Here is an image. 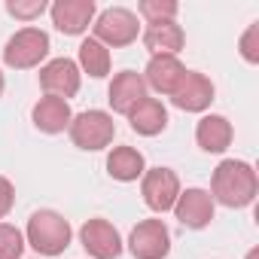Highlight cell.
I'll return each mask as SVG.
<instances>
[{"instance_id":"1","label":"cell","mask_w":259,"mask_h":259,"mask_svg":"<svg viewBox=\"0 0 259 259\" xmlns=\"http://www.w3.org/2000/svg\"><path fill=\"white\" fill-rule=\"evenodd\" d=\"M259 192V180L250 162L241 159H226L217 165L213 177H210V198L220 201L223 207H247L253 204Z\"/></svg>"},{"instance_id":"2","label":"cell","mask_w":259,"mask_h":259,"mask_svg":"<svg viewBox=\"0 0 259 259\" xmlns=\"http://www.w3.org/2000/svg\"><path fill=\"white\" fill-rule=\"evenodd\" d=\"M70 238H73V229H70V223L58 210H37V213H31L28 229H25V241L40 256L64 253L70 247Z\"/></svg>"},{"instance_id":"3","label":"cell","mask_w":259,"mask_h":259,"mask_svg":"<svg viewBox=\"0 0 259 259\" xmlns=\"http://www.w3.org/2000/svg\"><path fill=\"white\" fill-rule=\"evenodd\" d=\"M67 135H70L73 147H79L85 153H98V150H107L113 144V138H116V122L104 110H85V113H76L70 119Z\"/></svg>"},{"instance_id":"4","label":"cell","mask_w":259,"mask_h":259,"mask_svg":"<svg viewBox=\"0 0 259 259\" xmlns=\"http://www.w3.org/2000/svg\"><path fill=\"white\" fill-rule=\"evenodd\" d=\"M92 37L98 43H104L107 49H122V46H132L141 37V25L138 16L125 7H110L104 13L95 16L92 22Z\"/></svg>"},{"instance_id":"5","label":"cell","mask_w":259,"mask_h":259,"mask_svg":"<svg viewBox=\"0 0 259 259\" xmlns=\"http://www.w3.org/2000/svg\"><path fill=\"white\" fill-rule=\"evenodd\" d=\"M49 34L40 31V28H22L16 31L7 46H4V61L7 67L13 70H31V67H40V61H46L49 55Z\"/></svg>"},{"instance_id":"6","label":"cell","mask_w":259,"mask_h":259,"mask_svg":"<svg viewBox=\"0 0 259 259\" xmlns=\"http://www.w3.org/2000/svg\"><path fill=\"white\" fill-rule=\"evenodd\" d=\"M180 192H183L180 177L171 168H147L144 177H141V195H144L147 207L156 210V213L174 210V201H177Z\"/></svg>"},{"instance_id":"7","label":"cell","mask_w":259,"mask_h":259,"mask_svg":"<svg viewBox=\"0 0 259 259\" xmlns=\"http://www.w3.org/2000/svg\"><path fill=\"white\" fill-rule=\"evenodd\" d=\"M128 250L135 259H165L171 253V232L162 220H141L128 235Z\"/></svg>"},{"instance_id":"8","label":"cell","mask_w":259,"mask_h":259,"mask_svg":"<svg viewBox=\"0 0 259 259\" xmlns=\"http://www.w3.org/2000/svg\"><path fill=\"white\" fill-rule=\"evenodd\" d=\"M40 85H43L46 95L67 101V98H73L79 92L82 73H79L76 61H70V58H52V61H46L40 67Z\"/></svg>"},{"instance_id":"9","label":"cell","mask_w":259,"mask_h":259,"mask_svg":"<svg viewBox=\"0 0 259 259\" xmlns=\"http://www.w3.org/2000/svg\"><path fill=\"white\" fill-rule=\"evenodd\" d=\"M52 13V25L67 34V37H79L89 31V25L95 22V0H55V4L49 7Z\"/></svg>"},{"instance_id":"10","label":"cell","mask_w":259,"mask_h":259,"mask_svg":"<svg viewBox=\"0 0 259 259\" xmlns=\"http://www.w3.org/2000/svg\"><path fill=\"white\" fill-rule=\"evenodd\" d=\"M79 241L92 259H116L122 253V238H119L116 226L101 217L85 220V226L79 229Z\"/></svg>"},{"instance_id":"11","label":"cell","mask_w":259,"mask_h":259,"mask_svg":"<svg viewBox=\"0 0 259 259\" xmlns=\"http://www.w3.org/2000/svg\"><path fill=\"white\" fill-rule=\"evenodd\" d=\"M213 210H217V201L210 198L207 189H198V186L180 192L177 201H174V217L186 229H204V226H210Z\"/></svg>"},{"instance_id":"12","label":"cell","mask_w":259,"mask_h":259,"mask_svg":"<svg viewBox=\"0 0 259 259\" xmlns=\"http://www.w3.org/2000/svg\"><path fill=\"white\" fill-rule=\"evenodd\" d=\"M171 101L183 113H204L213 104V82L204 73H198V70H186V76L180 79V85L171 95Z\"/></svg>"},{"instance_id":"13","label":"cell","mask_w":259,"mask_h":259,"mask_svg":"<svg viewBox=\"0 0 259 259\" xmlns=\"http://www.w3.org/2000/svg\"><path fill=\"white\" fill-rule=\"evenodd\" d=\"M141 76H144L147 89H153V92L171 98V95L177 92L180 79L186 76V67H183V61H180L177 55H153L150 64H147V70H144Z\"/></svg>"},{"instance_id":"14","label":"cell","mask_w":259,"mask_h":259,"mask_svg":"<svg viewBox=\"0 0 259 259\" xmlns=\"http://www.w3.org/2000/svg\"><path fill=\"white\" fill-rule=\"evenodd\" d=\"M144 98H147V82H144L141 73H135V70H122V73L113 76L110 92H107V101H110L113 113L128 116V113H132V107L141 104Z\"/></svg>"},{"instance_id":"15","label":"cell","mask_w":259,"mask_h":259,"mask_svg":"<svg viewBox=\"0 0 259 259\" xmlns=\"http://www.w3.org/2000/svg\"><path fill=\"white\" fill-rule=\"evenodd\" d=\"M128 125H132V132L144 135V138H156L162 135L168 128V110L159 98H144L141 104L132 107V113H128Z\"/></svg>"},{"instance_id":"16","label":"cell","mask_w":259,"mask_h":259,"mask_svg":"<svg viewBox=\"0 0 259 259\" xmlns=\"http://www.w3.org/2000/svg\"><path fill=\"white\" fill-rule=\"evenodd\" d=\"M31 119H34V125L40 128L43 135H61V132H67L73 113H70V104H67V101L52 98V95H43V98L34 104Z\"/></svg>"},{"instance_id":"17","label":"cell","mask_w":259,"mask_h":259,"mask_svg":"<svg viewBox=\"0 0 259 259\" xmlns=\"http://www.w3.org/2000/svg\"><path fill=\"white\" fill-rule=\"evenodd\" d=\"M235 132H232V122L220 113H210V116H201L198 125H195V141L204 153H226L229 144H232Z\"/></svg>"},{"instance_id":"18","label":"cell","mask_w":259,"mask_h":259,"mask_svg":"<svg viewBox=\"0 0 259 259\" xmlns=\"http://www.w3.org/2000/svg\"><path fill=\"white\" fill-rule=\"evenodd\" d=\"M147 171V159L135 147H113L107 156V174L119 183H135Z\"/></svg>"},{"instance_id":"19","label":"cell","mask_w":259,"mask_h":259,"mask_svg":"<svg viewBox=\"0 0 259 259\" xmlns=\"http://www.w3.org/2000/svg\"><path fill=\"white\" fill-rule=\"evenodd\" d=\"M144 46L153 55H177L186 46V34L177 22H162V25H147V31L141 34Z\"/></svg>"},{"instance_id":"20","label":"cell","mask_w":259,"mask_h":259,"mask_svg":"<svg viewBox=\"0 0 259 259\" xmlns=\"http://www.w3.org/2000/svg\"><path fill=\"white\" fill-rule=\"evenodd\" d=\"M110 61H113L110 49L104 43H98L95 37H89V40L79 43V61H76L79 73H89L92 79H104L110 73Z\"/></svg>"},{"instance_id":"21","label":"cell","mask_w":259,"mask_h":259,"mask_svg":"<svg viewBox=\"0 0 259 259\" xmlns=\"http://www.w3.org/2000/svg\"><path fill=\"white\" fill-rule=\"evenodd\" d=\"M138 13L144 16L147 25H162V22H177L180 7L174 4V0H141Z\"/></svg>"},{"instance_id":"22","label":"cell","mask_w":259,"mask_h":259,"mask_svg":"<svg viewBox=\"0 0 259 259\" xmlns=\"http://www.w3.org/2000/svg\"><path fill=\"white\" fill-rule=\"evenodd\" d=\"M22 250L25 235L10 223H0V259H22Z\"/></svg>"},{"instance_id":"23","label":"cell","mask_w":259,"mask_h":259,"mask_svg":"<svg viewBox=\"0 0 259 259\" xmlns=\"http://www.w3.org/2000/svg\"><path fill=\"white\" fill-rule=\"evenodd\" d=\"M7 13L19 22H34L46 13V0H7Z\"/></svg>"},{"instance_id":"24","label":"cell","mask_w":259,"mask_h":259,"mask_svg":"<svg viewBox=\"0 0 259 259\" xmlns=\"http://www.w3.org/2000/svg\"><path fill=\"white\" fill-rule=\"evenodd\" d=\"M238 49H241V58H244L247 64H259V22H253V25L244 31Z\"/></svg>"},{"instance_id":"25","label":"cell","mask_w":259,"mask_h":259,"mask_svg":"<svg viewBox=\"0 0 259 259\" xmlns=\"http://www.w3.org/2000/svg\"><path fill=\"white\" fill-rule=\"evenodd\" d=\"M13 204H16V189L7 177H0V220L13 210Z\"/></svg>"},{"instance_id":"26","label":"cell","mask_w":259,"mask_h":259,"mask_svg":"<svg viewBox=\"0 0 259 259\" xmlns=\"http://www.w3.org/2000/svg\"><path fill=\"white\" fill-rule=\"evenodd\" d=\"M4 89H7V79H4V73H0V95H4Z\"/></svg>"},{"instance_id":"27","label":"cell","mask_w":259,"mask_h":259,"mask_svg":"<svg viewBox=\"0 0 259 259\" xmlns=\"http://www.w3.org/2000/svg\"><path fill=\"white\" fill-rule=\"evenodd\" d=\"M247 259H259V250H250V253H247Z\"/></svg>"}]
</instances>
